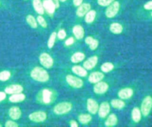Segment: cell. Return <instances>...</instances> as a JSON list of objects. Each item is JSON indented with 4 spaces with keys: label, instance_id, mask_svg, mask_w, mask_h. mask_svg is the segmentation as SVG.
<instances>
[{
    "label": "cell",
    "instance_id": "1f68e13d",
    "mask_svg": "<svg viewBox=\"0 0 152 127\" xmlns=\"http://www.w3.org/2000/svg\"><path fill=\"white\" fill-rule=\"evenodd\" d=\"M56 32H53L52 33V34L50 35L48 42V47L49 48H51L53 47L54 44H55V41L56 39Z\"/></svg>",
    "mask_w": 152,
    "mask_h": 127
},
{
    "label": "cell",
    "instance_id": "d590c367",
    "mask_svg": "<svg viewBox=\"0 0 152 127\" xmlns=\"http://www.w3.org/2000/svg\"><path fill=\"white\" fill-rule=\"evenodd\" d=\"M98 45H99V42L97 39H94L93 40V41L88 45H89V47L90 48V49L91 50H94L96 49L97 47H98Z\"/></svg>",
    "mask_w": 152,
    "mask_h": 127
},
{
    "label": "cell",
    "instance_id": "b9f144b4",
    "mask_svg": "<svg viewBox=\"0 0 152 127\" xmlns=\"http://www.w3.org/2000/svg\"><path fill=\"white\" fill-rule=\"evenodd\" d=\"M69 125L71 127H77V126H78V124L77 123V122L75 120H70Z\"/></svg>",
    "mask_w": 152,
    "mask_h": 127
},
{
    "label": "cell",
    "instance_id": "2e32d148",
    "mask_svg": "<svg viewBox=\"0 0 152 127\" xmlns=\"http://www.w3.org/2000/svg\"><path fill=\"white\" fill-rule=\"evenodd\" d=\"M53 93L49 89H44L42 91V101L45 104H49L52 101Z\"/></svg>",
    "mask_w": 152,
    "mask_h": 127
},
{
    "label": "cell",
    "instance_id": "603a6c76",
    "mask_svg": "<svg viewBox=\"0 0 152 127\" xmlns=\"http://www.w3.org/2000/svg\"><path fill=\"white\" fill-rule=\"evenodd\" d=\"M33 5L35 11L39 14L44 13V8L40 0H33Z\"/></svg>",
    "mask_w": 152,
    "mask_h": 127
},
{
    "label": "cell",
    "instance_id": "bcb514c9",
    "mask_svg": "<svg viewBox=\"0 0 152 127\" xmlns=\"http://www.w3.org/2000/svg\"><path fill=\"white\" fill-rule=\"evenodd\" d=\"M59 1H61V2H64V1H65L66 0H59Z\"/></svg>",
    "mask_w": 152,
    "mask_h": 127
},
{
    "label": "cell",
    "instance_id": "9a60e30c",
    "mask_svg": "<svg viewBox=\"0 0 152 127\" xmlns=\"http://www.w3.org/2000/svg\"><path fill=\"white\" fill-rule=\"evenodd\" d=\"M104 78V75L100 72H94L88 76V81L92 83H96L101 81Z\"/></svg>",
    "mask_w": 152,
    "mask_h": 127
},
{
    "label": "cell",
    "instance_id": "ab89813d",
    "mask_svg": "<svg viewBox=\"0 0 152 127\" xmlns=\"http://www.w3.org/2000/svg\"><path fill=\"white\" fill-rule=\"evenodd\" d=\"M144 8L147 10H152V1H149V2H147L145 4H144Z\"/></svg>",
    "mask_w": 152,
    "mask_h": 127
},
{
    "label": "cell",
    "instance_id": "4316f807",
    "mask_svg": "<svg viewBox=\"0 0 152 127\" xmlns=\"http://www.w3.org/2000/svg\"><path fill=\"white\" fill-rule=\"evenodd\" d=\"M123 27L122 25L118 23H113L110 26V30L115 34H119L122 32Z\"/></svg>",
    "mask_w": 152,
    "mask_h": 127
},
{
    "label": "cell",
    "instance_id": "7bdbcfd3",
    "mask_svg": "<svg viewBox=\"0 0 152 127\" xmlns=\"http://www.w3.org/2000/svg\"><path fill=\"white\" fill-rule=\"evenodd\" d=\"M83 0H73V4L75 6H79L80 5L82 2H83Z\"/></svg>",
    "mask_w": 152,
    "mask_h": 127
},
{
    "label": "cell",
    "instance_id": "7dc6e473",
    "mask_svg": "<svg viewBox=\"0 0 152 127\" xmlns=\"http://www.w3.org/2000/svg\"><path fill=\"white\" fill-rule=\"evenodd\" d=\"M151 17H152V12H151Z\"/></svg>",
    "mask_w": 152,
    "mask_h": 127
},
{
    "label": "cell",
    "instance_id": "277c9868",
    "mask_svg": "<svg viewBox=\"0 0 152 127\" xmlns=\"http://www.w3.org/2000/svg\"><path fill=\"white\" fill-rule=\"evenodd\" d=\"M65 79L68 84L72 88H80L83 86V81L82 79L72 75H66Z\"/></svg>",
    "mask_w": 152,
    "mask_h": 127
},
{
    "label": "cell",
    "instance_id": "ac0fdd59",
    "mask_svg": "<svg viewBox=\"0 0 152 127\" xmlns=\"http://www.w3.org/2000/svg\"><path fill=\"white\" fill-rule=\"evenodd\" d=\"M72 32L75 37L78 39H81L84 35L83 27L80 25H76L72 29Z\"/></svg>",
    "mask_w": 152,
    "mask_h": 127
},
{
    "label": "cell",
    "instance_id": "3957f363",
    "mask_svg": "<svg viewBox=\"0 0 152 127\" xmlns=\"http://www.w3.org/2000/svg\"><path fill=\"white\" fill-rule=\"evenodd\" d=\"M72 109V104L69 102H62L56 104L53 109V111L57 114H64L68 113Z\"/></svg>",
    "mask_w": 152,
    "mask_h": 127
},
{
    "label": "cell",
    "instance_id": "7a4b0ae2",
    "mask_svg": "<svg viewBox=\"0 0 152 127\" xmlns=\"http://www.w3.org/2000/svg\"><path fill=\"white\" fill-rule=\"evenodd\" d=\"M152 109V97L150 95L146 96L141 105V112L144 116H147Z\"/></svg>",
    "mask_w": 152,
    "mask_h": 127
},
{
    "label": "cell",
    "instance_id": "484cf974",
    "mask_svg": "<svg viewBox=\"0 0 152 127\" xmlns=\"http://www.w3.org/2000/svg\"><path fill=\"white\" fill-rule=\"evenodd\" d=\"M110 104L113 108L116 109H123L125 106V103L122 99H113L110 101Z\"/></svg>",
    "mask_w": 152,
    "mask_h": 127
},
{
    "label": "cell",
    "instance_id": "7402d4cb",
    "mask_svg": "<svg viewBox=\"0 0 152 127\" xmlns=\"http://www.w3.org/2000/svg\"><path fill=\"white\" fill-rule=\"evenodd\" d=\"M131 117L132 120L135 123H138L141 119V112L138 107H134L132 113Z\"/></svg>",
    "mask_w": 152,
    "mask_h": 127
},
{
    "label": "cell",
    "instance_id": "d4e9b609",
    "mask_svg": "<svg viewBox=\"0 0 152 127\" xmlns=\"http://www.w3.org/2000/svg\"><path fill=\"white\" fill-rule=\"evenodd\" d=\"M25 98H26L25 95L21 92V93L12 94L9 98V100L12 103H17V102L23 101V100H24Z\"/></svg>",
    "mask_w": 152,
    "mask_h": 127
},
{
    "label": "cell",
    "instance_id": "74e56055",
    "mask_svg": "<svg viewBox=\"0 0 152 127\" xmlns=\"http://www.w3.org/2000/svg\"><path fill=\"white\" fill-rule=\"evenodd\" d=\"M18 126V125L16 122H14V121L11 120L7 121L5 124V126L6 127H17Z\"/></svg>",
    "mask_w": 152,
    "mask_h": 127
},
{
    "label": "cell",
    "instance_id": "836d02e7",
    "mask_svg": "<svg viewBox=\"0 0 152 127\" xmlns=\"http://www.w3.org/2000/svg\"><path fill=\"white\" fill-rule=\"evenodd\" d=\"M114 0H97V3L99 5L101 6L106 7L109 5Z\"/></svg>",
    "mask_w": 152,
    "mask_h": 127
},
{
    "label": "cell",
    "instance_id": "83f0119b",
    "mask_svg": "<svg viewBox=\"0 0 152 127\" xmlns=\"http://www.w3.org/2000/svg\"><path fill=\"white\" fill-rule=\"evenodd\" d=\"M78 121L82 123V124H87L88 123H89L91 119H92V117L90 114H81L78 116Z\"/></svg>",
    "mask_w": 152,
    "mask_h": 127
},
{
    "label": "cell",
    "instance_id": "9c48e42d",
    "mask_svg": "<svg viewBox=\"0 0 152 127\" xmlns=\"http://www.w3.org/2000/svg\"><path fill=\"white\" fill-rule=\"evenodd\" d=\"M98 114L100 117L104 118L107 116V115L110 112V105L106 102L104 101L101 103L98 109Z\"/></svg>",
    "mask_w": 152,
    "mask_h": 127
},
{
    "label": "cell",
    "instance_id": "5b68a950",
    "mask_svg": "<svg viewBox=\"0 0 152 127\" xmlns=\"http://www.w3.org/2000/svg\"><path fill=\"white\" fill-rule=\"evenodd\" d=\"M120 7L119 2L115 1L108 5V7L106 10L105 14L107 18H112L115 17L118 13Z\"/></svg>",
    "mask_w": 152,
    "mask_h": 127
},
{
    "label": "cell",
    "instance_id": "60d3db41",
    "mask_svg": "<svg viewBox=\"0 0 152 127\" xmlns=\"http://www.w3.org/2000/svg\"><path fill=\"white\" fill-rule=\"evenodd\" d=\"M94 39V38L91 36H87V38H86L85 39V42L87 44V45H89L92 41Z\"/></svg>",
    "mask_w": 152,
    "mask_h": 127
},
{
    "label": "cell",
    "instance_id": "8d00e7d4",
    "mask_svg": "<svg viewBox=\"0 0 152 127\" xmlns=\"http://www.w3.org/2000/svg\"><path fill=\"white\" fill-rule=\"evenodd\" d=\"M57 36L58 37L59 39H63L65 38L66 36V32L63 29H61L60 30H59V32H58V34H57Z\"/></svg>",
    "mask_w": 152,
    "mask_h": 127
},
{
    "label": "cell",
    "instance_id": "4dcf8cb0",
    "mask_svg": "<svg viewBox=\"0 0 152 127\" xmlns=\"http://www.w3.org/2000/svg\"><path fill=\"white\" fill-rule=\"evenodd\" d=\"M26 20L28 24L33 28H36L37 26V24L36 20H35L34 17L31 15H28L26 17Z\"/></svg>",
    "mask_w": 152,
    "mask_h": 127
},
{
    "label": "cell",
    "instance_id": "5bb4252c",
    "mask_svg": "<svg viewBox=\"0 0 152 127\" xmlns=\"http://www.w3.org/2000/svg\"><path fill=\"white\" fill-rule=\"evenodd\" d=\"M90 8H91V5L90 4H88V3L81 4L80 5L78 6V9L77 10V11H76L77 16L80 17H83L90 10Z\"/></svg>",
    "mask_w": 152,
    "mask_h": 127
},
{
    "label": "cell",
    "instance_id": "8fae6325",
    "mask_svg": "<svg viewBox=\"0 0 152 127\" xmlns=\"http://www.w3.org/2000/svg\"><path fill=\"white\" fill-rule=\"evenodd\" d=\"M98 61V57L96 55L88 58L83 63V67L86 70H91L93 69Z\"/></svg>",
    "mask_w": 152,
    "mask_h": 127
},
{
    "label": "cell",
    "instance_id": "cb8c5ba5",
    "mask_svg": "<svg viewBox=\"0 0 152 127\" xmlns=\"http://www.w3.org/2000/svg\"><path fill=\"white\" fill-rule=\"evenodd\" d=\"M85 58V55L83 52H77L74 53L71 57V60L74 63H77L82 61Z\"/></svg>",
    "mask_w": 152,
    "mask_h": 127
},
{
    "label": "cell",
    "instance_id": "4fadbf2b",
    "mask_svg": "<svg viewBox=\"0 0 152 127\" xmlns=\"http://www.w3.org/2000/svg\"><path fill=\"white\" fill-rule=\"evenodd\" d=\"M23 90V88L20 85H11L5 88V92L8 94H14L21 93Z\"/></svg>",
    "mask_w": 152,
    "mask_h": 127
},
{
    "label": "cell",
    "instance_id": "6da1fadb",
    "mask_svg": "<svg viewBox=\"0 0 152 127\" xmlns=\"http://www.w3.org/2000/svg\"><path fill=\"white\" fill-rule=\"evenodd\" d=\"M31 77L39 82H46L49 79V74L44 69L40 67H34L31 72Z\"/></svg>",
    "mask_w": 152,
    "mask_h": 127
},
{
    "label": "cell",
    "instance_id": "e575fe53",
    "mask_svg": "<svg viewBox=\"0 0 152 127\" xmlns=\"http://www.w3.org/2000/svg\"><path fill=\"white\" fill-rule=\"evenodd\" d=\"M37 20L38 23H39V24H40L42 27H45V28L47 27V23H46L45 20L44 19V18H43L42 16H37Z\"/></svg>",
    "mask_w": 152,
    "mask_h": 127
},
{
    "label": "cell",
    "instance_id": "7c38bea8",
    "mask_svg": "<svg viewBox=\"0 0 152 127\" xmlns=\"http://www.w3.org/2000/svg\"><path fill=\"white\" fill-rule=\"evenodd\" d=\"M134 94L133 89L131 88H125L121 89L118 93V95L119 98L122 100L128 99L131 98Z\"/></svg>",
    "mask_w": 152,
    "mask_h": 127
},
{
    "label": "cell",
    "instance_id": "8992f818",
    "mask_svg": "<svg viewBox=\"0 0 152 127\" xmlns=\"http://www.w3.org/2000/svg\"><path fill=\"white\" fill-rule=\"evenodd\" d=\"M39 60L41 64L46 68H50L53 66V60L48 53H42L39 57Z\"/></svg>",
    "mask_w": 152,
    "mask_h": 127
},
{
    "label": "cell",
    "instance_id": "d6a6232c",
    "mask_svg": "<svg viewBox=\"0 0 152 127\" xmlns=\"http://www.w3.org/2000/svg\"><path fill=\"white\" fill-rule=\"evenodd\" d=\"M11 76V73L9 71L4 70L0 72V80L1 81H6Z\"/></svg>",
    "mask_w": 152,
    "mask_h": 127
},
{
    "label": "cell",
    "instance_id": "f1b7e54d",
    "mask_svg": "<svg viewBox=\"0 0 152 127\" xmlns=\"http://www.w3.org/2000/svg\"><path fill=\"white\" fill-rule=\"evenodd\" d=\"M96 13L94 10H89L86 14L85 16V21L87 23H92L96 17Z\"/></svg>",
    "mask_w": 152,
    "mask_h": 127
},
{
    "label": "cell",
    "instance_id": "c3c4849f",
    "mask_svg": "<svg viewBox=\"0 0 152 127\" xmlns=\"http://www.w3.org/2000/svg\"><path fill=\"white\" fill-rule=\"evenodd\" d=\"M1 126H2V125L0 124V127H1Z\"/></svg>",
    "mask_w": 152,
    "mask_h": 127
},
{
    "label": "cell",
    "instance_id": "f6af8a7d",
    "mask_svg": "<svg viewBox=\"0 0 152 127\" xmlns=\"http://www.w3.org/2000/svg\"><path fill=\"white\" fill-rule=\"evenodd\" d=\"M53 2V4L55 5L56 8H58L59 6V0H50Z\"/></svg>",
    "mask_w": 152,
    "mask_h": 127
},
{
    "label": "cell",
    "instance_id": "e0dca14e",
    "mask_svg": "<svg viewBox=\"0 0 152 127\" xmlns=\"http://www.w3.org/2000/svg\"><path fill=\"white\" fill-rule=\"evenodd\" d=\"M43 6L44 9H45L49 14H52L55 12L56 6L50 0H45L43 2Z\"/></svg>",
    "mask_w": 152,
    "mask_h": 127
},
{
    "label": "cell",
    "instance_id": "ba28073f",
    "mask_svg": "<svg viewBox=\"0 0 152 127\" xmlns=\"http://www.w3.org/2000/svg\"><path fill=\"white\" fill-rule=\"evenodd\" d=\"M109 86L107 83L100 81L96 83L93 87L94 92L97 94H103L105 93L108 89Z\"/></svg>",
    "mask_w": 152,
    "mask_h": 127
},
{
    "label": "cell",
    "instance_id": "ffe728a7",
    "mask_svg": "<svg viewBox=\"0 0 152 127\" xmlns=\"http://www.w3.org/2000/svg\"><path fill=\"white\" fill-rule=\"evenodd\" d=\"M21 114V110L18 107H12L9 110V115L10 117L14 120L18 119Z\"/></svg>",
    "mask_w": 152,
    "mask_h": 127
},
{
    "label": "cell",
    "instance_id": "d6986e66",
    "mask_svg": "<svg viewBox=\"0 0 152 127\" xmlns=\"http://www.w3.org/2000/svg\"><path fill=\"white\" fill-rule=\"evenodd\" d=\"M72 72L81 77H85L87 75V70L80 66H74L72 67Z\"/></svg>",
    "mask_w": 152,
    "mask_h": 127
},
{
    "label": "cell",
    "instance_id": "ee69618b",
    "mask_svg": "<svg viewBox=\"0 0 152 127\" xmlns=\"http://www.w3.org/2000/svg\"><path fill=\"white\" fill-rule=\"evenodd\" d=\"M6 97V94L4 92H0V101L4 100Z\"/></svg>",
    "mask_w": 152,
    "mask_h": 127
},
{
    "label": "cell",
    "instance_id": "44dd1931",
    "mask_svg": "<svg viewBox=\"0 0 152 127\" xmlns=\"http://www.w3.org/2000/svg\"><path fill=\"white\" fill-rule=\"evenodd\" d=\"M118 123V117L114 113L110 114L106 119L104 125L106 126H113Z\"/></svg>",
    "mask_w": 152,
    "mask_h": 127
},
{
    "label": "cell",
    "instance_id": "30bf717a",
    "mask_svg": "<svg viewBox=\"0 0 152 127\" xmlns=\"http://www.w3.org/2000/svg\"><path fill=\"white\" fill-rule=\"evenodd\" d=\"M99 104L94 100L92 98H88L87 101V109L89 113L93 114H95L99 109Z\"/></svg>",
    "mask_w": 152,
    "mask_h": 127
},
{
    "label": "cell",
    "instance_id": "f35d334b",
    "mask_svg": "<svg viewBox=\"0 0 152 127\" xmlns=\"http://www.w3.org/2000/svg\"><path fill=\"white\" fill-rule=\"evenodd\" d=\"M74 42V39L72 38V37H70L69 38H68L65 42V44L67 46H69V45H72L73 43Z\"/></svg>",
    "mask_w": 152,
    "mask_h": 127
},
{
    "label": "cell",
    "instance_id": "52a82bcc",
    "mask_svg": "<svg viewBox=\"0 0 152 127\" xmlns=\"http://www.w3.org/2000/svg\"><path fill=\"white\" fill-rule=\"evenodd\" d=\"M46 113L42 111H35L31 113L28 117L29 119L34 122H43L46 119Z\"/></svg>",
    "mask_w": 152,
    "mask_h": 127
},
{
    "label": "cell",
    "instance_id": "f546056e",
    "mask_svg": "<svg viewBox=\"0 0 152 127\" xmlns=\"http://www.w3.org/2000/svg\"><path fill=\"white\" fill-rule=\"evenodd\" d=\"M114 68V65L110 62H106L102 64L100 69L103 72L107 73L112 70Z\"/></svg>",
    "mask_w": 152,
    "mask_h": 127
}]
</instances>
